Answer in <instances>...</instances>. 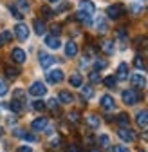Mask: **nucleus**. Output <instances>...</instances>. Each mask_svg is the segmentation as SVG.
I'll return each mask as SVG.
<instances>
[{
	"label": "nucleus",
	"instance_id": "nucleus-1",
	"mask_svg": "<svg viewBox=\"0 0 148 152\" xmlns=\"http://www.w3.org/2000/svg\"><path fill=\"white\" fill-rule=\"evenodd\" d=\"M29 94H31V96H34V98H42V96H45V94H47V87L42 82H34L29 87Z\"/></svg>",
	"mask_w": 148,
	"mask_h": 152
},
{
	"label": "nucleus",
	"instance_id": "nucleus-2",
	"mask_svg": "<svg viewBox=\"0 0 148 152\" xmlns=\"http://www.w3.org/2000/svg\"><path fill=\"white\" fill-rule=\"evenodd\" d=\"M121 98H123V102H125L126 105H134V103L139 102V94H137V91H134V89H126V91H123Z\"/></svg>",
	"mask_w": 148,
	"mask_h": 152
},
{
	"label": "nucleus",
	"instance_id": "nucleus-3",
	"mask_svg": "<svg viewBox=\"0 0 148 152\" xmlns=\"http://www.w3.org/2000/svg\"><path fill=\"white\" fill-rule=\"evenodd\" d=\"M63 80V71L62 69H51L47 72V82L49 83H60Z\"/></svg>",
	"mask_w": 148,
	"mask_h": 152
},
{
	"label": "nucleus",
	"instance_id": "nucleus-4",
	"mask_svg": "<svg viewBox=\"0 0 148 152\" xmlns=\"http://www.w3.org/2000/svg\"><path fill=\"white\" fill-rule=\"evenodd\" d=\"M15 34H16V38L18 40H27L29 38V27L25 26V24H16L15 26Z\"/></svg>",
	"mask_w": 148,
	"mask_h": 152
},
{
	"label": "nucleus",
	"instance_id": "nucleus-5",
	"mask_svg": "<svg viewBox=\"0 0 148 152\" xmlns=\"http://www.w3.org/2000/svg\"><path fill=\"white\" fill-rule=\"evenodd\" d=\"M123 6L121 4H112V6H108V9H107V15H108V18H112V20H116V18H119L121 15H123Z\"/></svg>",
	"mask_w": 148,
	"mask_h": 152
},
{
	"label": "nucleus",
	"instance_id": "nucleus-6",
	"mask_svg": "<svg viewBox=\"0 0 148 152\" xmlns=\"http://www.w3.org/2000/svg\"><path fill=\"white\" fill-rule=\"evenodd\" d=\"M118 134H119V138H121L123 141H128V143H132V141L136 140L134 130H130L128 127H121V129L118 130Z\"/></svg>",
	"mask_w": 148,
	"mask_h": 152
},
{
	"label": "nucleus",
	"instance_id": "nucleus-7",
	"mask_svg": "<svg viewBox=\"0 0 148 152\" xmlns=\"http://www.w3.org/2000/svg\"><path fill=\"white\" fill-rule=\"evenodd\" d=\"M11 58H13V62H15V64H24L27 56H25V51H24V49L15 47V49L11 51Z\"/></svg>",
	"mask_w": 148,
	"mask_h": 152
},
{
	"label": "nucleus",
	"instance_id": "nucleus-8",
	"mask_svg": "<svg viewBox=\"0 0 148 152\" xmlns=\"http://www.w3.org/2000/svg\"><path fill=\"white\" fill-rule=\"evenodd\" d=\"M99 105H101V109H103V110H114L116 102H114V98H112V96H108V94H103Z\"/></svg>",
	"mask_w": 148,
	"mask_h": 152
},
{
	"label": "nucleus",
	"instance_id": "nucleus-9",
	"mask_svg": "<svg viewBox=\"0 0 148 152\" xmlns=\"http://www.w3.org/2000/svg\"><path fill=\"white\" fill-rule=\"evenodd\" d=\"M80 11L92 16L96 13V6H94V2H90V0H80Z\"/></svg>",
	"mask_w": 148,
	"mask_h": 152
},
{
	"label": "nucleus",
	"instance_id": "nucleus-10",
	"mask_svg": "<svg viewBox=\"0 0 148 152\" xmlns=\"http://www.w3.org/2000/svg\"><path fill=\"white\" fill-rule=\"evenodd\" d=\"M130 82H132V85L137 87V89H144V87H146V78H144L143 74H139V72H136V74L130 76Z\"/></svg>",
	"mask_w": 148,
	"mask_h": 152
},
{
	"label": "nucleus",
	"instance_id": "nucleus-11",
	"mask_svg": "<svg viewBox=\"0 0 148 152\" xmlns=\"http://www.w3.org/2000/svg\"><path fill=\"white\" fill-rule=\"evenodd\" d=\"M47 123H49V121H47V118H44V116H42V118H36V120L31 123V129L36 130V132H40V130H45V129H47Z\"/></svg>",
	"mask_w": 148,
	"mask_h": 152
},
{
	"label": "nucleus",
	"instance_id": "nucleus-12",
	"mask_svg": "<svg viewBox=\"0 0 148 152\" xmlns=\"http://www.w3.org/2000/svg\"><path fill=\"white\" fill-rule=\"evenodd\" d=\"M45 45H47L49 49H60L62 42H60V38H58V36L49 34V36H45Z\"/></svg>",
	"mask_w": 148,
	"mask_h": 152
},
{
	"label": "nucleus",
	"instance_id": "nucleus-13",
	"mask_svg": "<svg viewBox=\"0 0 148 152\" xmlns=\"http://www.w3.org/2000/svg\"><path fill=\"white\" fill-rule=\"evenodd\" d=\"M136 123H137L141 129L148 127V110H139V112H137V116H136Z\"/></svg>",
	"mask_w": 148,
	"mask_h": 152
},
{
	"label": "nucleus",
	"instance_id": "nucleus-14",
	"mask_svg": "<svg viewBox=\"0 0 148 152\" xmlns=\"http://www.w3.org/2000/svg\"><path fill=\"white\" fill-rule=\"evenodd\" d=\"M76 54H78V45L74 44L72 40L67 42V44H65V56H67V58H74Z\"/></svg>",
	"mask_w": 148,
	"mask_h": 152
},
{
	"label": "nucleus",
	"instance_id": "nucleus-15",
	"mask_svg": "<svg viewBox=\"0 0 148 152\" xmlns=\"http://www.w3.org/2000/svg\"><path fill=\"white\" fill-rule=\"evenodd\" d=\"M52 64H54V58H52L51 54H47V53H40V65H42L44 69H49Z\"/></svg>",
	"mask_w": 148,
	"mask_h": 152
},
{
	"label": "nucleus",
	"instance_id": "nucleus-16",
	"mask_svg": "<svg viewBox=\"0 0 148 152\" xmlns=\"http://www.w3.org/2000/svg\"><path fill=\"white\" fill-rule=\"evenodd\" d=\"M33 27H34V33L36 34H45V31H47V26H45V22L44 20H40V18H36L34 20V24H33Z\"/></svg>",
	"mask_w": 148,
	"mask_h": 152
},
{
	"label": "nucleus",
	"instance_id": "nucleus-17",
	"mask_svg": "<svg viewBox=\"0 0 148 152\" xmlns=\"http://www.w3.org/2000/svg\"><path fill=\"white\" fill-rule=\"evenodd\" d=\"M58 100L62 102V103H65V105H69V103H72L74 102V96L69 92V91H60V94H58Z\"/></svg>",
	"mask_w": 148,
	"mask_h": 152
},
{
	"label": "nucleus",
	"instance_id": "nucleus-18",
	"mask_svg": "<svg viewBox=\"0 0 148 152\" xmlns=\"http://www.w3.org/2000/svg\"><path fill=\"white\" fill-rule=\"evenodd\" d=\"M69 83H70L72 87H81V85H83V76H81L80 72H74L70 78H69Z\"/></svg>",
	"mask_w": 148,
	"mask_h": 152
},
{
	"label": "nucleus",
	"instance_id": "nucleus-19",
	"mask_svg": "<svg viewBox=\"0 0 148 152\" xmlns=\"http://www.w3.org/2000/svg\"><path fill=\"white\" fill-rule=\"evenodd\" d=\"M118 80H128V65L126 64H119V67H118Z\"/></svg>",
	"mask_w": 148,
	"mask_h": 152
},
{
	"label": "nucleus",
	"instance_id": "nucleus-20",
	"mask_svg": "<svg viewBox=\"0 0 148 152\" xmlns=\"http://www.w3.org/2000/svg\"><path fill=\"white\" fill-rule=\"evenodd\" d=\"M81 96H83V100H90L92 96H94V89H92L90 85H81Z\"/></svg>",
	"mask_w": 148,
	"mask_h": 152
},
{
	"label": "nucleus",
	"instance_id": "nucleus-21",
	"mask_svg": "<svg viewBox=\"0 0 148 152\" xmlns=\"http://www.w3.org/2000/svg\"><path fill=\"white\" fill-rule=\"evenodd\" d=\"M87 123H89V127H92V129H98V127H99V118L96 116V114H89V116H87Z\"/></svg>",
	"mask_w": 148,
	"mask_h": 152
},
{
	"label": "nucleus",
	"instance_id": "nucleus-22",
	"mask_svg": "<svg viewBox=\"0 0 148 152\" xmlns=\"http://www.w3.org/2000/svg\"><path fill=\"white\" fill-rule=\"evenodd\" d=\"M22 107H24V103H22L20 100H13V102L9 103V109H11L13 112H22Z\"/></svg>",
	"mask_w": 148,
	"mask_h": 152
},
{
	"label": "nucleus",
	"instance_id": "nucleus-23",
	"mask_svg": "<svg viewBox=\"0 0 148 152\" xmlns=\"http://www.w3.org/2000/svg\"><path fill=\"white\" fill-rule=\"evenodd\" d=\"M96 27H98L99 33H107V31H108V26H107V20H105V18H98Z\"/></svg>",
	"mask_w": 148,
	"mask_h": 152
},
{
	"label": "nucleus",
	"instance_id": "nucleus-24",
	"mask_svg": "<svg viewBox=\"0 0 148 152\" xmlns=\"http://www.w3.org/2000/svg\"><path fill=\"white\" fill-rule=\"evenodd\" d=\"M116 121L121 125V127H126L128 125V121H130V120H128V114H125V112H121V114H118V118H116Z\"/></svg>",
	"mask_w": 148,
	"mask_h": 152
},
{
	"label": "nucleus",
	"instance_id": "nucleus-25",
	"mask_svg": "<svg viewBox=\"0 0 148 152\" xmlns=\"http://www.w3.org/2000/svg\"><path fill=\"white\" fill-rule=\"evenodd\" d=\"M101 49H103L107 54H112V53H114V42H110V40H108V42H103V44H101Z\"/></svg>",
	"mask_w": 148,
	"mask_h": 152
},
{
	"label": "nucleus",
	"instance_id": "nucleus-26",
	"mask_svg": "<svg viewBox=\"0 0 148 152\" xmlns=\"http://www.w3.org/2000/svg\"><path fill=\"white\" fill-rule=\"evenodd\" d=\"M103 83H105L108 89H114V87H116V83H118V78H114V76H107V78L103 80Z\"/></svg>",
	"mask_w": 148,
	"mask_h": 152
},
{
	"label": "nucleus",
	"instance_id": "nucleus-27",
	"mask_svg": "<svg viewBox=\"0 0 148 152\" xmlns=\"http://www.w3.org/2000/svg\"><path fill=\"white\" fill-rule=\"evenodd\" d=\"M45 107H47V105H45L42 100H36V102H33V109H34V110H38V112H44V110H45Z\"/></svg>",
	"mask_w": 148,
	"mask_h": 152
},
{
	"label": "nucleus",
	"instance_id": "nucleus-28",
	"mask_svg": "<svg viewBox=\"0 0 148 152\" xmlns=\"http://www.w3.org/2000/svg\"><path fill=\"white\" fill-rule=\"evenodd\" d=\"M89 80H90L92 83H99V82H101V76H99L98 71H92V72L89 74Z\"/></svg>",
	"mask_w": 148,
	"mask_h": 152
},
{
	"label": "nucleus",
	"instance_id": "nucleus-29",
	"mask_svg": "<svg viewBox=\"0 0 148 152\" xmlns=\"http://www.w3.org/2000/svg\"><path fill=\"white\" fill-rule=\"evenodd\" d=\"M18 72H20V71H18L16 67H6V74L9 76V78H16Z\"/></svg>",
	"mask_w": 148,
	"mask_h": 152
},
{
	"label": "nucleus",
	"instance_id": "nucleus-30",
	"mask_svg": "<svg viewBox=\"0 0 148 152\" xmlns=\"http://www.w3.org/2000/svg\"><path fill=\"white\" fill-rule=\"evenodd\" d=\"M9 11L13 13V16H15V18H18V20H22V18H24L22 11H18V9H16V6H9Z\"/></svg>",
	"mask_w": 148,
	"mask_h": 152
},
{
	"label": "nucleus",
	"instance_id": "nucleus-31",
	"mask_svg": "<svg viewBox=\"0 0 148 152\" xmlns=\"http://www.w3.org/2000/svg\"><path fill=\"white\" fill-rule=\"evenodd\" d=\"M78 20H81V22H85V24H90V15H87V13H83V11H78Z\"/></svg>",
	"mask_w": 148,
	"mask_h": 152
},
{
	"label": "nucleus",
	"instance_id": "nucleus-32",
	"mask_svg": "<svg viewBox=\"0 0 148 152\" xmlns=\"http://www.w3.org/2000/svg\"><path fill=\"white\" fill-rule=\"evenodd\" d=\"M108 65V62L107 60H96L94 62V71H99V69H105Z\"/></svg>",
	"mask_w": 148,
	"mask_h": 152
},
{
	"label": "nucleus",
	"instance_id": "nucleus-33",
	"mask_svg": "<svg viewBox=\"0 0 148 152\" xmlns=\"http://www.w3.org/2000/svg\"><path fill=\"white\" fill-rule=\"evenodd\" d=\"M40 11H42V15H44L45 18H51V16L54 15V13H52V9H51L49 6H42V9H40Z\"/></svg>",
	"mask_w": 148,
	"mask_h": 152
},
{
	"label": "nucleus",
	"instance_id": "nucleus-34",
	"mask_svg": "<svg viewBox=\"0 0 148 152\" xmlns=\"http://www.w3.org/2000/svg\"><path fill=\"white\" fill-rule=\"evenodd\" d=\"M134 65L141 71H144V60L141 58V56H136V60H134Z\"/></svg>",
	"mask_w": 148,
	"mask_h": 152
},
{
	"label": "nucleus",
	"instance_id": "nucleus-35",
	"mask_svg": "<svg viewBox=\"0 0 148 152\" xmlns=\"http://www.w3.org/2000/svg\"><path fill=\"white\" fill-rule=\"evenodd\" d=\"M99 145H101V147H108V145H110V138H108L107 134H101V136H99Z\"/></svg>",
	"mask_w": 148,
	"mask_h": 152
},
{
	"label": "nucleus",
	"instance_id": "nucleus-36",
	"mask_svg": "<svg viewBox=\"0 0 148 152\" xmlns=\"http://www.w3.org/2000/svg\"><path fill=\"white\" fill-rule=\"evenodd\" d=\"M45 105H47V107H49L51 110H54V112H58V102H56V100H49V102H47Z\"/></svg>",
	"mask_w": 148,
	"mask_h": 152
},
{
	"label": "nucleus",
	"instance_id": "nucleus-37",
	"mask_svg": "<svg viewBox=\"0 0 148 152\" xmlns=\"http://www.w3.org/2000/svg\"><path fill=\"white\" fill-rule=\"evenodd\" d=\"M25 141H31V143H34L36 141V136L34 134H31V132H24V136H22Z\"/></svg>",
	"mask_w": 148,
	"mask_h": 152
},
{
	"label": "nucleus",
	"instance_id": "nucleus-38",
	"mask_svg": "<svg viewBox=\"0 0 148 152\" xmlns=\"http://www.w3.org/2000/svg\"><path fill=\"white\" fill-rule=\"evenodd\" d=\"M18 6L22 7V11H24V13H27V11H29V2H27V0H18Z\"/></svg>",
	"mask_w": 148,
	"mask_h": 152
},
{
	"label": "nucleus",
	"instance_id": "nucleus-39",
	"mask_svg": "<svg viewBox=\"0 0 148 152\" xmlns=\"http://www.w3.org/2000/svg\"><path fill=\"white\" fill-rule=\"evenodd\" d=\"M69 121L78 123V121H80V114H78V112H70V114H69Z\"/></svg>",
	"mask_w": 148,
	"mask_h": 152
},
{
	"label": "nucleus",
	"instance_id": "nucleus-40",
	"mask_svg": "<svg viewBox=\"0 0 148 152\" xmlns=\"http://www.w3.org/2000/svg\"><path fill=\"white\" fill-rule=\"evenodd\" d=\"M51 31H52V34H54V36H58V34L62 33V26H60V24L52 26V27H51Z\"/></svg>",
	"mask_w": 148,
	"mask_h": 152
},
{
	"label": "nucleus",
	"instance_id": "nucleus-41",
	"mask_svg": "<svg viewBox=\"0 0 148 152\" xmlns=\"http://www.w3.org/2000/svg\"><path fill=\"white\" fill-rule=\"evenodd\" d=\"M6 92H7V85H6L4 80H0V96H4Z\"/></svg>",
	"mask_w": 148,
	"mask_h": 152
},
{
	"label": "nucleus",
	"instance_id": "nucleus-42",
	"mask_svg": "<svg viewBox=\"0 0 148 152\" xmlns=\"http://www.w3.org/2000/svg\"><path fill=\"white\" fill-rule=\"evenodd\" d=\"M114 152H130V150H128V147H125V145H116Z\"/></svg>",
	"mask_w": 148,
	"mask_h": 152
},
{
	"label": "nucleus",
	"instance_id": "nucleus-43",
	"mask_svg": "<svg viewBox=\"0 0 148 152\" xmlns=\"http://www.w3.org/2000/svg\"><path fill=\"white\" fill-rule=\"evenodd\" d=\"M16 152H33V148H31L29 145H22V147H20V148H18Z\"/></svg>",
	"mask_w": 148,
	"mask_h": 152
},
{
	"label": "nucleus",
	"instance_id": "nucleus-44",
	"mask_svg": "<svg viewBox=\"0 0 148 152\" xmlns=\"http://www.w3.org/2000/svg\"><path fill=\"white\" fill-rule=\"evenodd\" d=\"M60 143H62V140H60V138H54L51 147H52V148H58V147H60Z\"/></svg>",
	"mask_w": 148,
	"mask_h": 152
},
{
	"label": "nucleus",
	"instance_id": "nucleus-45",
	"mask_svg": "<svg viewBox=\"0 0 148 152\" xmlns=\"http://www.w3.org/2000/svg\"><path fill=\"white\" fill-rule=\"evenodd\" d=\"M118 36H119V38H121V40H125V38H126V31H125V29H123V27H121V29H119V31H118Z\"/></svg>",
	"mask_w": 148,
	"mask_h": 152
},
{
	"label": "nucleus",
	"instance_id": "nucleus-46",
	"mask_svg": "<svg viewBox=\"0 0 148 152\" xmlns=\"http://www.w3.org/2000/svg\"><path fill=\"white\" fill-rule=\"evenodd\" d=\"M2 34H4V38H6V44H7V42H9V40H11V38H13V34H11V33H9V31H4V33H2Z\"/></svg>",
	"mask_w": 148,
	"mask_h": 152
},
{
	"label": "nucleus",
	"instance_id": "nucleus-47",
	"mask_svg": "<svg viewBox=\"0 0 148 152\" xmlns=\"http://www.w3.org/2000/svg\"><path fill=\"white\" fill-rule=\"evenodd\" d=\"M65 152H78V148H76V145H69Z\"/></svg>",
	"mask_w": 148,
	"mask_h": 152
},
{
	"label": "nucleus",
	"instance_id": "nucleus-48",
	"mask_svg": "<svg viewBox=\"0 0 148 152\" xmlns=\"http://www.w3.org/2000/svg\"><path fill=\"white\" fill-rule=\"evenodd\" d=\"M69 7H70V4H69V2H65V4H62L58 9H60V11H65V9H69Z\"/></svg>",
	"mask_w": 148,
	"mask_h": 152
},
{
	"label": "nucleus",
	"instance_id": "nucleus-49",
	"mask_svg": "<svg viewBox=\"0 0 148 152\" xmlns=\"http://www.w3.org/2000/svg\"><path fill=\"white\" fill-rule=\"evenodd\" d=\"M4 44H6V38H4V34H2V33H0V47H2Z\"/></svg>",
	"mask_w": 148,
	"mask_h": 152
},
{
	"label": "nucleus",
	"instance_id": "nucleus-50",
	"mask_svg": "<svg viewBox=\"0 0 148 152\" xmlns=\"http://www.w3.org/2000/svg\"><path fill=\"white\" fill-rule=\"evenodd\" d=\"M49 2H51V4H58V2H60V0H49Z\"/></svg>",
	"mask_w": 148,
	"mask_h": 152
},
{
	"label": "nucleus",
	"instance_id": "nucleus-51",
	"mask_svg": "<svg viewBox=\"0 0 148 152\" xmlns=\"http://www.w3.org/2000/svg\"><path fill=\"white\" fill-rule=\"evenodd\" d=\"M92 152H99V150H98V148H94V150H92Z\"/></svg>",
	"mask_w": 148,
	"mask_h": 152
},
{
	"label": "nucleus",
	"instance_id": "nucleus-52",
	"mask_svg": "<svg viewBox=\"0 0 148 152\" xmlns=\"http://www.w3.org/2000/svg\"><path fill=\"white\" fill-rule=\"evenodd\" d=\"M78 152H83V150H78Z\"/></svg>",
	"mask_w": 148,
	"mask_h": 152
},
{
	"label": "nucleus",
	"instance_id": "nucleus-53",
	"mask_svg": "<svg viewBox=\"0 0 148 152\" xmlns=\"http://www.w3.org/2000/svg\"><path fill=\"white\" fill-rule=\"evenodd\" d=\"M141 152H143V150H141Z\"/></svg>",
	"mask_w": 148,
	"mask_h": 152
}]
</instances>
